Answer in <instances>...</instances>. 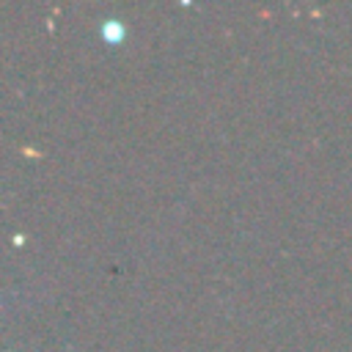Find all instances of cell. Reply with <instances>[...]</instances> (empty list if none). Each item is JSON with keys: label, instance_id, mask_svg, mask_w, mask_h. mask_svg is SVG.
Listing matches in <instances>:
<instances>
[{"label": "cell", "instance_id": "obj_1", "mask_svg": "<svg viewBox=\"0 0 352 352\" xmlns=\"http://www.w3.org/2000/svg\"><path fill=\"white\" fill-rule=\"evenodd\" d=\"M124 36H126V28H124V22L121 19H104L102 22V38L107 41V44H118V41H124Z\"/></svg>", "mask_w": 352, "mask_h": 352}]
</instances>
